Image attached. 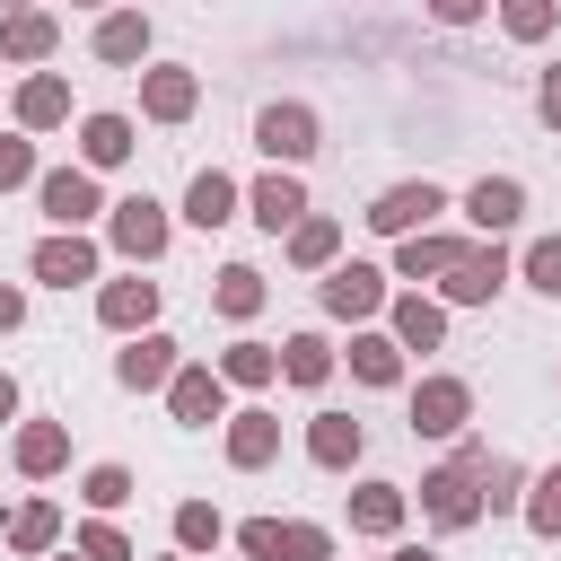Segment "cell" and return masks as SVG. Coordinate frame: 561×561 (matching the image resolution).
Segmentation results:
<instances>
[{"instance_id": "8992f818", "label": "cell", "mask_w": 561, "mask_h": 561, "mask_svg": "<svg viewBox=\"0 0 561 561\" xmlns=\"http://www.w3.org/2000/svg\"><path fill=\"white\" fill-rule=\"evenodd\" d=\"M473 412V386L465 377H421L412 386V438H456Z\"/></svg>"}, {"instance_id": "6da1fadb", "label": "cell", "mask_w": 561, "mask_h": 561, "mask_svg": "<svg viewBox=\"0 0 561 561\" xmlns=\"http://www.w3.org/2000/svg\"><path fill=\"white\" fill-rule=\"evenodd\" d=\"M473 456H482V447H465L456 465H438V473H421V508H430V526H447V535L482 517V473H473Z\"/></svg>"}, {"instance_id": "ac0fdd59", "label": "cell", "mask_w": 561, "mask_h": 561, "mask_svg": "<svg viewBox=\"0 0 561 561\" xmlns=\"http://www.w3.org/2000/svg\"><path fill=\"white\" fill-rule=\"evenodd\" d=\"M272 456H280V421H272V412H228V465L254 473V465H272Z\"/></svg>"}, {"instance_id": "30bf717a", "label": "cell", "mask_w": 561, "mask_h": 561, "mask_svg": "<svg viewBox=\"0 0 561 561\" xmlns=\"http://www.w3.org/2000/svg\"><path fill=\"white\" fill-rule=\"evenodd\" d=\"M35 280H44V289H79V280H96V245H88L79 228H53V237L35 245Z\"/></svg>"}, {"instance_id": "484cf974", "label": "cell", "mask_w": 561, "mask_h": 561, "mask_svg": "<svg viewBox=\"0 0 561 561\" xmlns=\"http://www.w3.org/2000/svg\"><path fill=\"white\" fill-rule=\"evenodd\" d=\"M131 158V123L123 114H88L79 123V167H123Z\"/></svg>"}, {"instance_id": "836d02e7", "label": "cell", "mask_w": 561, "mask_h": 561, "mask_svg": "<svg viewBox=\"0 0 561 561\" xmlns=\"http://www.w3.org/2000/svg\"><path fill=\"white\" fill-rule=\"evenodd\" d=\"M526 526H535V535H543V543H561V465H552V473H535V482H526Z\"/></svg>"}, {"instance_id": "5bb4252c", "label": "cell", "mask_w": 561, "mask_h": 561, "mask_svg": "<svg viewBox=\"0 0 561 561\" xmlns=\"http://www.w3.org/2000/svg\"><path fill=\"white\" fill-rule=\"evenodd\" d=\"M96 316H105L114 333H149V324H158V280H140V272H131V280H105V289H96Z\"/></svg>"}, {"instance_id": "8d00e7d4", "label": "cell", "mask_w": 561, "mask_h": 561, "mask_svg": "<svg viewBox=\"0 0 561 561\" xmlns=\"http://www.w3.org/2000/svg\"><path fill=\"white\" fill-rule=\"evenodd\" d=\"M79 552H88V561H131V543H123L114 517H88V526H79Z\"/></svg>"}, {"instance_id": "74e56055", "label": "cell", "mask_w": 561, "mask_h": 561, "mask_svg": "<svg viewBox=\"0 0 561 561\" xmlns=\"http://www.w3.org/2000/svg\"><path fill=\"white\" fill-rule=\"evenodd\" d=\"M324 552H333V535H324V526H307V517H289V526H280V561H324Z\"/></svg>"}, {"instance_id": "7402d4cb", "label": "cell", "mask_w": 561, "mask_h": 561, "mask_svg": "<svg viewBox=\"0 0 561 561\" xmlns=\"http://www.w3.org/2000/svg\"><path fill=\"white\" fill-rule=\"evenodd\" d=\"M394 342H403V351H438V342H447V307L421 298V289H403V298H394Z\"/></svg>"}, {"instance_id": "d6986e66", "label": "cell", "mask_w": 561, "mask_h": 561, "mask_svg": "<svg viewBox=\"0 0 561 561\" xmlns=\"http://www.w3.org/2000/svg\"><path fill=\"white\" fill-rule=\"evenodd\" d=\"M307 456H316L324 473H351V465H359V421H351V412H316V421H307Z\"/></svg>"}, {"instance_id": "681fc988", "label": "cell", "mask_w": 561, "mask_h": 561, "mask_svg": "<svg viewBox=\"0 0 561 561\" xmlns=\"http://www.w3.org/2000/svg\"><path fill=\"white\" fill-rule=\"evenodd\" d=\"M61 561H70V552H61ZM79 561H88V552H79Z\"/></svg>"}, {"instance_id": "bcb514c9", "label": "cell", "mask_w": 561, "mask_h": 561, "mask_svg": "<svg viewBox=\"0 0 561 561\" xmlns=\"http://www.w3.org/2000/svg\"><path fill=\"white\" fill-rule=\"evenodd\" d=\"M386 561H430V552H421V543H394V552H386Z\"/></svg>"}, {"instance_id": "7bdbcfd3", "label": "cell", "mask_w": 561, "mask_h": 561, "mask_svg": "<svg viewBox=\"0 0 561 561\" xmlns=\"http://www.w3.org/2000/svg\"><path fill=\"white\" fill-rule=\"evenodd\" d=\"M18 324H26V289H9V280H0V333H18Z\"/></svg>"}, {"instance_id": "7c38bea8", "label": "cell", "mask_w": 561, "mask_h": 561, "mask_svg": "<svg viewBox=\"0 0 561 561\" xmlns=\"http://www.w3.org/2000/svg\"><path fill=\"white\" fill-rule=\"evenodd\" d=\"M386 307V272L377 263H333L324 272V316H377Z\"/></svg>"}, {"instance_id": "4dcf8cb0", "label": "cell", "mask_w": 561, "mask_h": 561, "mask_svg": "<svg viewBox=\"0 0 561 561\" xmlns=\"http://www.w3.org/2000/svg\"><path fill=\"white\" fill-rule=\"evenodd\" d=\"M280 377H289V386H324V377H333V342H324V333H289V342H280Z\"/></svg>"}, {"instance_id": "d4e9b609", "label": "cell", "mask_w": 561, "mask_h": 561, "mask_svg": "<svg viewBox=\"0 0 561 561\" xmlns=\"http://www.w3.org/2000/svg\"><path fill=\"white\" fill-rule=\"evenodd\" d=\"M351 377L359 386H403V342L394 333H351Z\"/></svg>"}, {"instance_id": "5b68a950", "label": "cell", "mask_w": 561, "mask_h": 561, "mask_svg": "<svg viewBox=\"0 0 561 561\" xmlns=\"http://www.w3.org/2000/svg\"><path fill=\"white\" fill-rule=\"evenodd\" d=\"M500 280H508V245H500V237H482V245H465V254H456V263L438 272V289H447L456 307H482V298H491Z\"/></svg>"}, {"instance_id": "9a60e30c", "label": "cell", "mask_w": 561, "mask_h": 561, "mask_svg": "<svg viewBox=\"0 0 561 561\" xmlns=\"http://www.w3.org/2000/svg\"><path fill=\"white\" fill-rule=\"evenodd\" d=\"M465 254V237H438V228H412V237H394V280H438L447 263Z\"/></svg>"}, {"instance_id": "277c9868", "label": "cell", "mask_w": 561, "mask_h": 561, "mask_svg": "<svg viewBox=\"0 0 561 561\" xmlns=\"http://www.w3.org/2000/svg\"><path fill=\"white\" fill-rule=\"evenodd\" d=\"M438 210H447V193L421 175V184H386V193L368 202V228H377V237H412V228H430Z\"/></svg>"}, {"instance_id": "ab89813d", "label": "cell", "mask_w": 561, "mask_h": 561, "mask_svg": "<svg viewBox=\"0 0 561 561\" xmlns=\"http://www.w3.org/2000/svg\"><path fill=\"white\" fill-rule=\"evenodd\" d=\"M237 552L245 561H280V517H245L237 526Z\"/></svg>"}, {"instance_id": "2e32d148", "label": "cell", "mask_w": 561, "mask_h": 561, "mask_svg": "<svg viewBox=\"0 0 561 561\" xmlns=\"http://www.w3.org/2000/svg\"><path fill=\"white\" fill-rule=\"evenodd\" d=\"M9 465H18V473H35V482H44V473H61V465H70V430H61V421H26V430L9 438Z\"/></svg>"}, {"instance_id": "ffe728a7", "label": "cell", "mask_w": 561, "mask_h": 561, "mask_svg": "<svg viewBox=\"0 0 561 561\" xmlns=\"http://www.w3.org/2000/svg\"><path fill=\"white\" fill-rule=\"evenodd\" d=\"M53 44H61V26H53L44 9H9V18H0V61H44Z\"/></svg>"}, {"instance_id": "4316f807", "label": "cell", "mask_w": 561, "mask_h": 561, "mask_svg": "<svg viewBox=\"0 0 561 561\" xmlns=\"http://www.w3.org/2000/svg\"><path fill=\"white\" fill-rule=\"evenodd\" d=\"M351 526L359 535H394L403 526V482H359L351 491Z\"/></svg>"}, {"instance_id": "7dc6e473", "label": "cell", "mask_w": 561, "mask_h": 561, "mask_svg": "<svg viewBox=\"0 0 561 561\" xmlns=\"http://www.w3.org/2000/svg\"><path fill=\"white\" fill-rule=\"evenodd\" d=\"M70 9H105V0H70Z\"/></svg>"}, {"instance_id": "3957f363", "label": "cell", "mask_w": 561, "mask_h": 561, "mask_svg": "<svg viewBox=\"0 0 561 561\" xmlns=\"http://www.w3.org/2000/svg\"><path fill=\"white\" fill-rule=\"evenodd\" d=\"M254 149L272 158V167H298V158H316V114L289 96V105H263L254 114Z\"/></svg>"}, {"instance_id": "52a82bcc", "label": "cell", "mask_w": 561, "mask_h": 561, "mask_svg": "<svg viewBox=\"0 0 561 561\" xmlns=\"http://www.w3.org/2000/svg\"><path fill=\"white\" fill-rule=\"evenodd\" d=\"M35 202H44L53 228H79V219L105 210V202H96V167H53V175H35Z\"/></svg>"}, {"instance_id": "60d3db41", "label": "cell", "mask_w": 561, "mask_h": 561, "mask_svg": "<svg viewBox=\"0 0 561 561\" xmlns=\"http://www.w3.org/2000/svg\"><path fill=\"white\" fill-rule=\"evenodd\" d=\"M35 184V140H0V193Z\"/></svg>"}, {"instance_id": "83f0119b", "label": "cell", "mask_w": 561, "mask_h": 561, "mask_svg": "<svg viewBox=\"0 0 561 561\" xmlns=\"http://www.w3.org/2000/svg\"><path fill=\"white\" fill-rule=\"evenodd\" d=\"M0 535H9V552H53L61 543V508L53 500H26V508H9Z\"/></svg>"}, {"instance_id": "44dd1931", "label": "cell", "mask_w": 561, "mask_h": 561, "mask_svg": "<svg viewBox=\"0 0 561 561\" xmlns=\"http://www.w3.org/2000/svg\"><path fill=\"white\" fill-rule=\"evenodd\" d=\"M18 123H26V131H61V123H70V79L35 70V79L18 88Z\"/></svg>"}, {"instance_id": "e575fe53", "label": "cell", "mask_w": 561, "mask_h": 561, "mask_svg": "<svg viewBox=\"0 0 561 561\" xmlns=\"http://www.w3.org/2000/svg\"><path fill=\"white\" fill-rule=\"evenodd\" d=\"M552 18H561V0H500V26H508L517 44H543Z\"/></svg>"}, {"instance_id": "1f68e13d", "label": "cell", "mask_w": 561, "mask_h": 561, "mask_svg": "<svg viewBox=\"0 0 561 561\" xmlns=\"http://www.w3.org/2000/svg\"><path fill=\"white\" fill-rule=\"evenodd\" d=\"M219 377H228V386H272V377H280V351H272V342H228V351H219Z\"/></svg>"}, {"instance_id": "b9f144b4", "label": "cell", "mask_w": 561, "mask_h": 561, "mask_svg": "<svg viewBox=\"0 0 561 561\" xmlns=\"http://www.w3.org/2000/svg\"><path fill=\"white\" fill-rule=\"evenodd\" d=\"M482 9H491V0H430V18H438V26H473Z\"/></svg>"}, {"instance_id": "c3c4849f", "label": "cell", "mask_w": 561, "mask_h": 561, "mask_svg": "<svg viewBox=\"0 0 561 561\" xmlns=\"http://www.w3.org/2000/svg\"><path fill=\"white\" fill-rule=\"evenodd\" d=\"M0 9H26V0H0Z\"/></svg>"}, {"instance_id": "f907efd6", "label": "cell", "mask_w": 561, "mask_h": 561, "mask_svg": "<svg viewBox=\"0 0 561 561\" xmlns=\"http://www.w3.org/2000/svg\"><path fill=\"white\" fill-rule=\"evenodd\" d=\"M175 561H184V552H175Z\"/></svg>"}, {"instance_id": "cb8c5ba5", "label": "cell", "mask_w": 561, "mask_h": 561, "mask_svg": "<svg viewBox=\"0 0 561 561\" xmlns=\"http://www.w3.org/2000/svg\"><path fill=\"white\" fill-rule=\"evenodd\" d=\"M184 219H193V228H228V219H237V175L202 167V175H193V193H184Z\"/></svg>"}, {"instance_id": "8fae6325", "label": "cell", "mask_w": 561, "mask_h": 561, "mask_svg": "<svg viewBox=\"0 0 561 561\" xmlns=\"http://www.w3.org/2000/svg\"><path fill=\"white\" fill-rule=\"evenodd\" d=\"M465 219H473L482 237H508V228L526 219V184H517V175H482V184L465 193Z\"/></svg>"}, {"instance_id": "4fadbf2b", "label": "cell", "mask_w": 561, "mask_h": 561, "mask_svg": "<svg viewBox=\"0 0 561 561\" xmlns=\"http://www.w3.org/2000/svg\"><path fill=\"white\" fill-rule=\"evenodd\" d=\"M175 368H184V359H175V342H167L158 324H149V333H131V342H123V359H114V377H123L131 394H149V386H167Z\"/></svg>"}, {"instance_id": "7a4b0ae2", "label": "cell", "mask_w": 561, "mask_h": 561, "mask_svg": "<svg viewBox=\"0 0 561 561\" xmlns=\"http://www.w3.org/2000/svg\"><path fill=\"white\" fill-rule=\"evenodd\" d=\"M105 237H114L123 263H158V254H167V210H158L149 193H123V202L105 210Z\"/></svg>"}, {"instance_id": "9c48e42d", "label": "cell", "mask_w": 561, "mask_h": 561, "mask_svg": "<svg viewBox=\"0 0 561 561\" xmlns=\"http://www.w3.org/2000/svg\"><path fill=\"white\" fill-rule=\"evenodd\" d=\"M202 105V79L184 70V61H158V70H140V114L149 123H184Z\"/></svg>"}, {"instance_id": "e0dca14e", "label": "cell", "mask_w": 561, "mask_h": 561, "mask_svg": "<svg viewBox=\"0 0 561 561\" xmlns=\"http://www.w3.org/2000/svg\"><path fill=\"white\" fill-rule=\"evenodd\" d=\"M245 202H254V219H263V228H272V237H280V228H298V219H307V184H298V175H289V167H272V175H263V184H254V193H245Z\"/></svg>"}, {"instance_id": "f6af8a7d", "label": "cell", "mask_w": 561, "mask_h": 561, "mask_svg": "<svg viewBox=\"0 0 561 561\" xmlns=\"http://www.w3.org/2000/svg\"><path fill=\"white\" fill-rule=\"evenodd\" d=\"M9 412H18V377L0 368V421H9Z\"/></svg>"}, {"instance_id": "ee69618b", "label": "cell", "mask_w": 561, "mask_h": 561, "mask_svg": "<svg viewBox=\"0 0 561 561\" xmlns=\"http://www.w3.org/2000/svg\"><path fill=\"white\" fill-rule=\"evenodd\" d=\"M535 105H543V123L561 131V70H543V88H535Z\"/></svg>"}, {"instance_id": "f546056e", "label": "cell", "mask_w": 561, "mask_h": 561, "mask_svg": "<svg viewBox=\"0 0 561 561\" xmlns=\"http://www.w3.org/2000/svg\"><path fill=\"white\" fill-rule=\"evenodd\" d=\"M210 307H219L228 324L263 316V272H254V263H228V272H219V289H210Z\"/></svg>"}, {"instance_id": "ba28073f", "label": "cell", "mask_w": 561, "mask_h": 561, "mask_svg": "<svg viewBox=\"0 0 561 561\" xmlns=\"http://www.w3.org/2000/svg\"><path fill=\"white\" fill-rule=\"evenodd\" d=\"M167 412H175V421H193V430H202V421H219V412H228V377H219V359H210V368H202V359H193V368H175V377H167Z\"/></svg>"}, {"instance_id": "d6a6232c", "label": "cell", "mask_w": 561, "mask_h": 561, "mask_svg": "<svg viewBox=\"0 0 561 561\" xmlns=\"http://www.w3.org/2000/svg\"><path fill=\"white\" fill-rule=\"evenodd\" d=\"M219 535H228V517H219L210 500H184V508H175V543H184V552H219Z\"/></svg>"}, {"instance_id": "d590c367", "label": "cell", "mask_w": 561, "mask_h": 561, "mask_svg": "<svg viewBox=\"0 0 561 561\" xmlns=\"http://www.w3.org/2000/svg\"><path fill=\"white\" fill-rule=\"evenodd\" d=\"M79 500H88V508H96V517H114V508H123V500H131V473H123V465H96V473H88V482H79Z\"/></svg>"}, {"instance_id": "f35d334b", "label": "cell", "mask_w": 561, "mask_h": 561, "mask_svg": "<svg viewBox=\"0 0 561 561\" xmlns=\"http://www.w3.org/2000/svg\"><path fill=\"white\" fill-rule=\"evenodd\" d=\"M526 280H535L543 298H561V237H535V245H526Z\"/></svg>"}, {"instance_id": "f1b7e54d", "label": "cell", "mask_w": 561, "mask_h": 561, "mask_svg": "<svg viewBox=\"0 0 561 561\" xmlns=\"http://www.w3.org/2000/svg\"><path fill=\"white\" fill-rule=\"evenodd\" d=\"M333 254H342V228L307 210V219L289 228V263H298V272H333Z\"/></svg>"}, {"instance_id": "603a6c76", "label": "cell", "mask_w": 561, "mask_h": 561, "mask_svg": "<svg viewBox=\"0 0 561 561\" xmlns=\"http://www.w3.org/2000/svg\"><path fill=\"white\" fill-rule=\"evenodd\" d=\"M140 53H149V18H140V9H105V18H96V61L123 70V61H140Z\"/></svg>"}]
</instances>
